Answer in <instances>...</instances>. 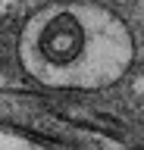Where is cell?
<instances>
[{"mask_svg":"<svg viewBox=\"0 0 144 150\" xmlns=\"http://www.w3.org/2000/svg\"><path fill=\"white\" fill-rule=\"evenodd\" d=\"M0 150H35L28 141L22 138H10V134H0Z\"/></svg>","mask_w":144,"mask_h":150,"instance_id":"obj_2","label":"cell"},{"mask_svg":"<svg viewBox=\"0 0 144 150\" xmlns=\"http://www.w3.org/2000/svg\"><path fill=\"white\" fill-rule=\"evenodd\" d=\"M19 63L44 88L100 91L119 81L135 59V38L100 3H50L19 31Z\"/></svg>","mask_w":144,"mask_h":150,"instance_id":"obj_1","label":"cell"}]
</instances>
